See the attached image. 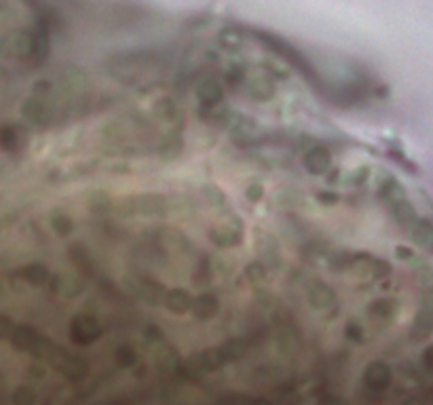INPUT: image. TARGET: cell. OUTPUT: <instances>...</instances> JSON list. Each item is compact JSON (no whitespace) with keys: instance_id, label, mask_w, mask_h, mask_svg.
<instances>
[{"instance_id":"obj_1","label":"cell","mask_w":433,"mask_h":405,"mask_svg":"<svg viewBox=\"0 0 433 405\" xmlns=\"http://www.w3.org/2000/svg\"><path fill=\"white\" fill-rule=\"evenodd\" d=\"M32 354L45 359L49 365H53L62 376H66V378L72 380V382L83 380V378L87 376V371H89L85 359L72 354L70 350H66V348H62V346H58L56 342H51V340L45 338V336L41 338V342H39V346H37V350H34Z\"/></svg>"},{"instance_id":"obj_2","label":"cell","mask_w":433,"mask_h":405,"mask_svg":"<svg viewBox=\"0 0 433 405\" xmlns=\"http://www.w3.org/2000/svg\"><path fill=\"white\" fill-rule=\"evenodd\" d=\"M258 36V41L260 43H264L269 49H273L277 55H281L287 64H292L296 70H300L309 81L313 79V70H311V66H309V62L300 55V51H296L290 43H285L283 39H279V36H273V34H256Z\"/></svg>"},{"instance_id":"obj_3","label":"cell","mask_w":433,"mask_h":405,"mask_svg":"<svg viewBox=\"0 0 433 405\" xmlns=\"http://www.w3.org/2000/svg\"><path fill=\"white\" fill-rule=\"evenodd\" d=\"M102 329H100V323L96 317L91 314H77L70 323V338L77 342V344H91L100 338Z\"/></svg>"},{"instance_id":"obj_4","label":"cell","mask_w":433,"mask_h":405,"mask_svg":"<svg viewBox=\"0 0 433 405\" xmlns=\"http://www.w3.org/2000/svg\"><path fill=\"white\" fill-rule=\"evenodd\" d=\"M125 211L140 215H163L167 211V199L161 194H140L125 203Z\"/></svg>"},{"instance_id":"obj_5","label":"cell","mask_w":433,"mask_h":405,"mask_svg":"<svg viewBox=\"0 0 433 405\" xmlns=\"http://www.w3.org/2000/svg\"><path fill=\"white\" fill-rule=\"evenodd\" d=\"M433 331V291H427L422 298V304L416 312L414 325H412V338L414 340H425Z\"/></svg>"},{"instance_id":"obj_6","label":"cell","mask_w":433,"mask_h":405,"mask_svg":"<svg viewBox=\"0 0 433 405\" xmlns=\"http://www.w3.org/2000/svg\"><path fill=\"white\" fill-rule=\"evenodd\" d=\"M241 237H243V226H241L239 218H228L226 222H222L220 226H216L212 230V241L220 247L239 245Z\"/></svg>"},{"instance_id":"obj_7","label":"cell","mask_w":433,"mask_h":405,"mask_svg":"<svg viewBox=\"0 0 433 405\" xmlns=\"http://www.w3.org/2000/svg\"><path fill=\"white\" fill-rule=\"evenodd\" d=\"M131 289H134V293L140 298V300H144V302H148V304H163V298H165V287H161L159 283H155L153 279H146V277H134L131 279Z\"/></svg>"},{"instance_id":"obj_8","label":"cell","mask_w":433,"mask_h":405,"mask_svg":"<svg viewBox=\"0 0 433 405\" xmlns=\"http://www.w3.org/2000/svg\"><path fill=\"white\" fill-rule=\"evenodd\" d=\"M41 333L30 327V325H15L13 331H11V344L18 348V350H24V352H34L39 342H41Z\"/></svg>"},{"instance_id":"obj_9","label":"cell","mask_w":433,"mask_h":405,"mask_svg":"<svg viewBox=\"0 0 433 405\" xmlns=\"http://www.w3.org/2000/svg\"><path fill=\"white\" fill-rule=\"evenodd\" d=\"M363 382L372 390H384L391 384V369L382 361H372L363 371Z\"/></svg>"},{"instance_id":"obj_10","label":"cell","mask_w":433,"mask_h":405,"mask_svg":"<svg viewBox=\"0 0 433 405\" xmlns=\"http://www.w3.org/2000/svg\"><path fill=\"white\" fill-rule=\"evenodd\" d=\"M163 306H165L169 312H174V314H186V312L193 308V298H190L188 291L174 287V289H167V291H165Z\"/></svg>"},{"instance_id":"obj_11","label":"cell","mask_w":433,"mask_h":405,"mask_svg":"<svg viewBox=\"0 0 433 405\" xmlns=\"http://www.w3.org/2000/svg\"><path fill=\"white\" fill-rule=\"evenodd\" d=\"M197 95H199V100H201V104L205 108H214V106H218L222 102L224 91H222V85L216 79H205V81L199 83Z\"/></svg>"},{"instance_id":"obj_12","label":"cell","mask_w":433,"mask_h":405,"mask_svg":"<svg viewBox=\"0 0 433 405\" xmlns=\"http://www.w3.org/2000/svg\"><path fill=\"white\" fill-rule=\"evenodd\" d=\"M304 167L313 175H323L332 167V154L325 148H313L304 154Z\"/></svg>"},{"instance_id":"obj_13","label":"cell","mask_w":433,"mask_h":405,"mask_svg":"<svg viewBox=\"0 0 433 405\" xmlns=\"http://www.w3.org/2000/svg\"><path fill=\"white\" fill-rule=\"evenodd\" d=\"M309 300H311V304H313L317 310H332V308L336 306V296H334V291H332L325 283H321V281H317V283L311 285V289H309Z\"/></svg>"},{"instance_id":"obj_14","label":"cell","mask_w":433,"mask_h":405,"mask_svg":"<svg viewBox=\"0 0 433 405\" xmlns=\"http://www.w3.org/2000/svg\"><path fill=\"white\" fill-rule=\"evenodd\" d=\"M22 114H24L30 123L43 125V123L49 119V108H47L45 100H41V98H30V100L22 106Z\"/></svg>"},{"instance_id":"obj_15","label":"cell","mask_w":433,"mask_h":405,"mask_svg":"<svg viewBox=\"0 0 433 405\" xmlns=\"http://www.w3.org/2000/svg\"><path fill=\"white\" fill-rule=\"evenodd\" d=\"M190 310H193V314H195L197 319H201V321L212 319V317L218 312V298L212 296V293H205V296L193 300V308H190Z\"/></svg>"},{"instance_id":"obj_16","label":"cell","mask_w":433,"mask_h":405,"mask_svg":"<svg viewBox=\"0 0 433 405\" xmlns=\"http://www.w3.org/2000/svg\"><path fill=\"white\" fill-rule=\"evenodd\" d=\"M410 230H412L414 241H416L422 249H433V226H431L429 222L416 220Z\"/></svg>"},{"instance_id":"obj_17","label":"cell","mask_w":433,"mask_h":405,"mask_svg":"<svg viewBox=\"0 0 433 405\" xmlns=\"http://www.w3.org/2000/svg\"><path fill=\"white\" fill-rule=\"evenodd\" d=\"M250 93L256 98V100H271L273 98V93H275V85H273V81L271 79H266V77H258V79H254L252 83H250Z\"/></svg>"},{"instance_id":"obj_18","label":"cell","mask_w":433,"mask_h":405,"mask_svg":"<svg viewBox=\"0 0 433 405\" xmlns=\"http://www.w3.org/2000/svg\"><path fill=\"white\" fill-rule=\"evenodd\" d=\"M20 277L26 279L32 285H45L47 279H49V270L45 266H41V264H30V266L20 270Z\"/></svg>"},{"instance_id":"obj_19","label":"cell","mask_w":433,"mask_h":405,"mask_svg":"<svg viewBox=\"0 0 433 405\" xmlns=\"http://www.w3.org/2000/svg\"><path fill=\"white\" fill-rule=\"evenodd\" d=\"M51 226L60 237H66L72 232V220L64 213V211H51Z\"/></svg>"},{"instance_id":"obj_20","label":"cell","mask_w":433,"mask_h":405,"mask_svg":"<svg viewBox=\"0 0 433 405\" xmlns=\"http://www.w3.org/2000/svg\"><path fill=\"white\" fill-rule=\"evenodd\" d=\"M13 405H34L37 403V390L32 386H18L11 394Z\"/></svg>"},{"instance_id":"obj_21","label":"cell","mask_w":433,"mask_h":405,"mask_svg":"<svg viewBox=\"0 0 433 405\" xmlns=\"http://www.w3.org/2000/svg\"><path fill=\"white\" fill-rule=\"evenodd\" d=\"M18 142H20V129L18 127L9 125V127L0 129V144H3L7 150H15Z\"/></svg>"},{"instance_id":"obj_22","label":"cell","mask_w":433,"mask_h":405,"mask_svg":"<svg viewBox=\"0 0 433 405\" xmlns=\"http://www.w3.org/2000/svg\"><path fill=\"white\" fill-rule=\"evenodd\" d=\"M115 359H117L119 365H123V367H131V365L136 363V352H134L129 346H121V348L117 350Z\"/></svg>"},{"instance_id":"obj_23","label":"cell","mask_w":433,"mask_h":405,"mask_svg":"<svg viewBox=\"0 0 433 405\" xmlns=\"http://www.w3.org/2000/svg\"><path fill=\"white\" fill-rule=\"evenodd\" d=\"M169 154V157H176L178 152H182V142H180V138L178 135H169L167 140H165V144H163V154Z\"/></svg>"},{"instance_id":"obj_24","label":"cell","mask_w":433,"mask_h":405,"mask_svg":"<svg viewBox=\"0 0 433 405\" xmlns=\"http://www.w3.org/2000/svg\"><path fill=\"white\" fill-rule=\"evenodd\" d=\"M89 207H91L93 211H106V209H110V207H112V201H110L106 194H96V197L91 199Z\"/></svg>"},{"instance_id":"obj_25","label":"cell","mask_w":433,"mask_h":405,"mask_svg":"<svg viewBox=\"0 0 433 405\" xmlns=\"http://www.w3.org/2000/svg\"><path fill=\"white\" fill-rule=\"evenodd\" d=\"M13 321L7 317V314H3L0 312V340H7V338H11V331H13Z\"/></svg>"},{"instance_id":"obj_26","label":"cell","mask_w":433,"mask_h":405,"mask_svg":"<svg viewBox=\"0 0 433 405\" xmlns=\"http://www.w3.org/2000/svg\"><path fill=\"white\" fill-rule=\"evenodd\" d=\"M245 197H247L250 201H260V197H262V186H260V184H252V186L245 190Z\"/></svg>"},{"instance_id":"obj_27","label":"cell","mask_w":433,"mask_h":405,"mask_svg":"<svg viewBox=\"0 0 433 405\" xmlns=\"http://www.w3.org/2000/svg\"><path fill=\"white\" fill-rule=\"evenodd\" d=\"M264 274H266V272H264V268H262L260 264H252V266L247 268V277H252V279H256V281L262 279Z\"/></svg>"},{"instance_id":"obj_28","label":"cell","mask_w":433,"mask_h":405,"mask_svg":"<svg viewBox=\"0 0 433 405\" xmlns=\"http://www.w3.org/2000/svg\"><path fill=\"white\" fill-rule=\"evenodd\" d=\"M347 336H349V338H353V340H361V327H359V325H355V323L347 325Z\"/></svg>"},{"instance_id":"obj_29","label":"cell","mask_w":433,"mask_h":405,"mask_svg":"<svg viewBox=\"0 0 433 405\" xmlns=\"http://www.w3.org/2000/svg\"><path fill=\"white\" fill-rule=\"evenodd\" d=\"M319 405H344V403L340 399H336V397H325V399H321Z\"/></svg>"},{"instance_id":"obj_30","label":"cell","mask_w":433,"mask_h":405,"mask_svg":"<svg viewBox=\"0 0 433 405\" xmlns=\"http://www.w3.org/2000/svg\"><path fill=\"white\" fill-rule=\"evenodd\" d=\"M247 405H273V403H269L264 399H252V401H247Z\"/></svg>"},{"instance_id":"obj_31","label":"cell","mask_w":433,"mask_h":405,"mask_svg":"<svg viewBox=\"0 0 433 405\" xmlns=\"http://www.w3.org/2000/svg\"><path fill=\"white\" fill-rule=\"evenodd\" d=\"M406 405H420V401H416V399H410V401H408Z\"/></svg>"}]
</instances>
